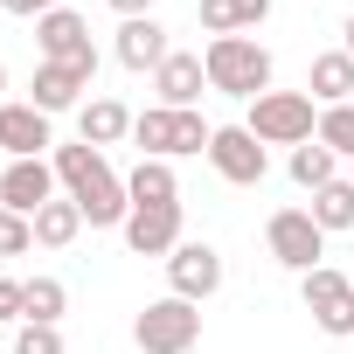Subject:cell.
I'll use <instances>...</instances> for the list:
<instances>
[{"instance_id": "obj_1", "label": "cell", "mask_w": 354, "mask_h": 354, "mask_svg": "<svg viewBox=\"0 0 354 354\" xmlns=\"http://www.w3.org/2000/svg\"><path fill=\"white\" fill-rule=\"evenodd\" d=\"M49 167H56V181L70 188V202L84 209V223L91 230H125V216H132V195H125V181L104 167V153L97 146H56L49 153Z\"/></svg>"}, {"instance_id": "obj_2", "label": "cell", "mask_w": 354, "mask_h": 354, "mask_svg": "<svg viewBox=\"0 0 354 354\" xmlns=\"http://www.w3.org/2000/svg\"><path fill=\"white\" fill-rule=\"evenodd\" d=\"M202 63H209V91H223V97H264L271 91V49L250 35H216L202 49Z\"/></svg>"}, {"instance_id": "obj_3", "label": "cell", "mask_w": 354, "mask_h": 354, "mask_svg": "<svg viewBox=\"0 0 354 354\" xmlns=\"http://www.w3.org/2000/svg\"><path fill=\"white\" fill-rule=\"evenodd\" d=\"M264 146H306L319 132V111H313V91H264L250 97V118H243Z\"/></svg>"}, {"instance_id": "obj_4", "label": "cell", "mask_w": 354, "mask_h": 354, "mask_svg": "<svg viewBox=\"0 0 354 354\" xmlns=\"http://www.w3.org/2000/svg\"><path fill=\"white\" fill-rule=\"evenodd\" d=\"M132 340H139V354H188L195 340H202V306L195 299H153L139 319H132Z\"/></svg>"}, {"instance_id": "obj_5", "label": "cell", "mask_w": 354, "mask_h": 354, "mask_svg": "<svg viewBox=\"0 0 354 354\" xmlns=\"http://www.w3.org/2000/svg\"><path fill=\"white\" fill-rule=\"evenodd\" d=\"M132 139L146 146V160H181V153H209L216 125H202V111H167V104H153V111L132 118Z\"/></svg>"}, {"instance_id": "obj_6", "label": "cell", "mask_w": 354, "mask_h": 354, "mask_svg": "<svg viewBox=\"0 0 354 354\" xmlns=\"http://www.w3.org/2000/svg\"><path fill=\"white\" fill-rule=\"evenodd\" d=\"M299 299H306V313H313L319 333H333V340L354 333V278H347V271H333V264L306 271V278H299Z\"/></svg>"}, {"instance_id": "obj_7", "label": "cell", "mask_w": 354, "mask_h": 354, "mask_svg": "<svg viewBox=\"0 0 354 354\" xmlns=\"http://www.w3.org/2000/svg\"><path fill=\"white\" fill-rule=\"evenodd\" d=\"M264 243H271V257L285 264V271H319V257H326V230L306 216V209H278L271 223H264Z\"/></svg>"}, {"instance_id": "obj_8", "label": "cell", "mask_w": 354, "mask_h": 354, "mask_svg": "<svg viewBox=\"0 0 354 354\" xmlns=\"http://www.w3.org/2000/svg\"><path fill=\"white\" fill-rule=\"evenodd\" d=\"M209 160H216V174H223L230 188H257L264 174H271V153H264V139H257L250 125H216Z\"/></svg>"}, {"instance_id": "obj_9", "label": "cell", "mask_w": 354, "mask_h": 354, "mask_svg": "<svg viewBox=\"0 0 354 354\" xmlns=\"http://www.w3.org/2000/svg\"><path fill=\"white\" fill-rule=\"evenodd\" d=\"M167 285H174V299H216L223 292V250L216 243H181L167 257Z\"/></svg>"}, {"instance_id": "obj_10", "label": "cell", "mask_w": 354, "mask_h": 354, "mask_svg": "<svg viewBox=\"0 0 354 354\" xmlns=\"http://www.w3.org/2000/svg\"><path fill=\"white\" fill-rule=\"evenodd\" d=\"M42 202H56V167L49 160H8L0 167V209H15V216L35 223Z\"/></svg>"}, {"instance_id": "obj_11", "label": "cell", "mask_w": 354, "mask_h": 354, "mask_svg": "<svg viewBox=\"0 0 354 354\" xmlns=\"http://www.w3.org/2000/svg\"><path fill=\"white\" fill-rule=\"evenodd\" d=\"M188 236H181V202H167V209H132L125 216V250L132 257H174Z\"/></svg>"}, {"instance_id": "obj_12", "label": "cell", "mask_w": 354, "mask_h": 354, "mask_svg": "<svg viewBox=\"0 0 354 354\" xmlns=\"http://www.w3.org/2000/svg\"><path fill=\"white\" fill-rule=\"evenodd\" d=\"M35 49H42V63H97V49H91V21L70 15V8H56V15L35 21Z\"/></svg>"}, {"instance_id": "obj_13", "label": "cell", "mask_w": 354, "mask_h": 354, "mask_svg": "<svg viewBox=\"0 0 354 354\" xmlns=\"http://www.w3.org/2000/svg\"><path fill=\"white\" fill-rule=\"evenodd\" d=\"M91 77H97V63H42L35 70V111H84V91H91Z\"/></svg>"}, {"instance_id": "obj_14", "label": "cell", "mask_w": 354, "mask_h": 354, "mask_svg": "<svg viewBox=\"0 0 354 354\" xmlns=\"http://www.w3.org/2000/svg\"><path fill=\"white\" fill-rule=\"evenodd\" d=\"M202 84H209V63H202V56H188V49H174V56L153 70V91H160V104H167V111H195Z\"/></svg>"}, {"instance_id": "obj_15", "label": "cell", "mask_w": 354, "mask_h": 354, "mask_svg": "<svg viewBox=\"0 0 354 354\" xmlns=\"http://www.w3.org/2000/svg\"><path fill=\"white\" fill-rule=\"evenodd\" d=\"M42 146H56L49 111H35V104H0V153H15V160H42Z\"/></svg>"}, {"instance_id": "obj_16", "label": "cell", "mask_w": 354, "mask_h": 354, "mask_svg": "<svg viewBox=\"0 0 354 354\" xmlns=\"http://www.w3.org/2000/svg\"><path fill=\"white\" fill-rule=\"evenodd\" d=\"M111 49H118V63H125V70H160V63L174 56V49H167V28H160L153 15H132V21L118 28V42H111Z\"/></svg>"}, {"instance_id": "obj_17", "label": "cell", "mask_w": 354, "mask_h": 354, "mask_svg": "<svg viewBox=\"0 0 354 354\" xmlns=\"http://www.w3.org/2000/svg\"><path fill=\"white\" fill-rule=\"evenodd\" d=\"M125 195H132V209H167V202H181L174 160H139V167L125 174Z\"/></svg>"}, {"instance_id": "obj_18", "label": "cell", "mask_w": 354, "mask_h": 354, "mask_svg": "<svg viewBox=\"0 0 354 354\" xmlns=\"http://www.w3.org/2000/svg\"><path fill=\"white\" fill-rule=\"evenodd\" d=\"M77 132H84V146L104 153V146H118V139L132 132V111H125L118 97H91V104L77 111Z\"/></svg>"}, {"instance_id": "obj_19", "label": "cell", "mask_w": 354, "mask_h": 354, "mask_svg": "<svg viewBox=\"0 0 354 354\" xmlns=\"http://www.w3.org/2000/svg\"><path fill=\"white\" fill-rule=\"evenodd\" d=\"M306 91L319 97V111H326V104H354V56H347V49L313 56V84H306Z\"/></svg>"}, {"instance_id": "obj_20", "label": "cell", "mask_w": 354, "mask_h": 354, "mask_svg": "<svg viewBox=\"0 0 354 354\" xmlns=\"http://www.w3.org/2000/svg\"><path fill=\"white\" fill-rule=\"evenodd\" d=\"M77 236H84V209L77 202H42L35 209V243L42 250H70Z\"/></svg>"}, {"instance_id": "obj_21", "label": "cell", "mask_w": 354, "mask_h": 354, "mask_svg": "<svg viewBox=\"0 0 354 354\" xmlns=\"http://www.w3.org/2000/svg\"><path fill=\"white\" fill-rule=\"evenodd\" d=\"M271 15V0H202V28L209 35H243Z\"/></svg>"}, {"instance_id": "obj_22", "label": "cell", "mask_w": 354, "mask_h": 354, "mask_svg": "<svg viewBox=\"0 0 354 354\" xmlns=\"http://www.w3.org/2000/svg\"><path fill=\"white\" fill-rule=\"evenodd\" d=\"M326 236L333 230H354V181H326V188H313V209H306Z\"/></svg>"}, {"instance_id": "obj_23", "label": "cell", "mask_w": 354, "mask_h": 354, "mask_svg": "<svg viewBox=\"0 0 354 354\" xmlns=\"http://www.w3.org/2000/svg\"><path fill=\"white\" fill-rule=\"evenodd\" d=\"M333 146H319V139H306V146H292V181L299 188H326V181H340V174H333Z\"/></svg>"}, {"instance_id": "obj_24", "label": "cell", "mask_w": 354, "mask_h": 354, "mask_svg": "<svg viewBox=\"0 0 354 354\" xmlns=\"http://www.w3.org/2000/svg\"><path fill=\"white\" fill-rule=\"evenodd\" d=\"M70 313V292H63V278H28V313L21 319H35V326H56Z\"/></svg>"}, {"instance_id": "obj_25", "label": "cell", "mask_w": 354, "mask_h": 354, "mask_svg": "<svg viewBox=\"0 0 354 354\" xmlns=\"http://www.w3.org/2000/svg\"><path fill=\"white\" fill-rule=\"evenodd\" d=\"M313 139H319V146H333V153H354V104H326Z\"/></svg>"}, {"instance_id": "obj_26", "label": "cell", "mask_w": 354, "mask_h": 354, "mask_svg": "<svg viewBox=\"0 0 354 354\" xmlns=\"http://www.w3.org/2000/svg\"><path fill=\"white\" fill-rule=\"evenodd\" d=\"M35 250V223L15 216V209H0V257H28Z\"/></svg>"}, {"instance_id": "obj_27", "label": "cell", "mask_w": 354, "mask_h": 354, "mask_svg": "<svg viewBox=\"0 0 354 354\" xmlns=\"http://www.w3.org/2000/svg\"><path fill=\"white\" fill-rule=\"evenodd\" d=\"M15 354H63V326H35V319H21Z\"/></svg>"}, {"instance_id": "obj_28", "label": "cell", "mask_w": 354, "mask_h": 354, "mask_svg": "<svg viewBox=\"0 0 354 354\" xmlns=\"http://www.w3.org/2000/svg\"><path fill=\"white\" fill-rule=\"evenodd\" d=\"M28 313V278H0V326Z\"/></svg>"}, {"instance_id": "obj_29", "label": "cell", "mask_w": 354, "mask_h": 354, "mask_svg": "<svg viewBox=\"0 0 354 354\" xmlns=\"http://www.w3.org/2000/svg\"><path fill=\"white\" fill-rule=\"evenodd\" d=\"M0 8H8V15H35V21H42V15L63 8V0H0Z\"/></svg>"}, {"instance_id": "obj_30", "label": "cell", "mask_w": 354, "mask_h": 354, "mask_svg": "<svg viewBox=\"0 0 354 354\" xmlns=\"http://www.w3.org/2000/svg\"><path fill=\"white\" fill-rule=\"evenodd\" d=\"M111 8H118V15L132 21V15H153V0H111Z\"/></svg>"}, {"instance_id": "obj_31", "label": "cell", "mask_w": 354, "mask_h": 354, "mask_svg": "<svg viewBox=\"0 0 354 354\" xmlns=\"http://www.w3.org/2000/svg\"><path fill=\"white\" fill-rule=\"evenodd\" d=\"M0 104H8V63H0Z\"/></svg>"}, {"instance_id": "obj_32", "label": "cell", "mask_w": 354, "mask_h": 354, "mask_svg": "<svg viewBox=\"0 0 354 354\" xmlns=\"http://www.w3.org/2000/svg\"><path fill=\"white\" fill-rule=\"evenodd\" d=\"M347 56H354V21H347Z\"/></svg>"}]
</instances>
